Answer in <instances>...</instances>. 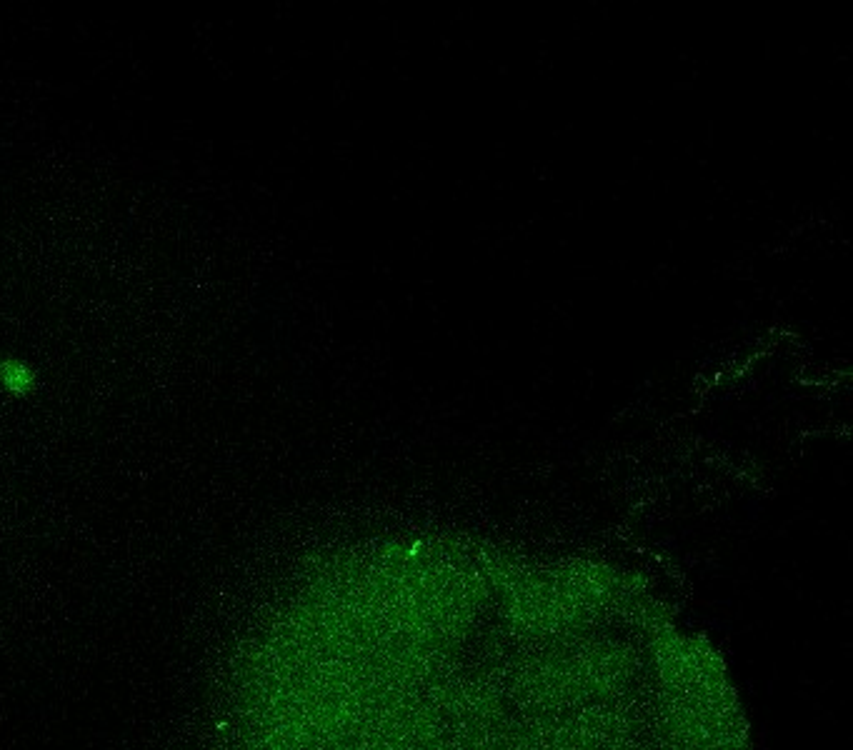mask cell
I'll use <instances>...</instances> for the list:
<instances>
[{"instance_id": "cell-1", "label": "cell", "mask_w": 853, "mask_h": 750, "mask_svg": "<svg viewBox=\"0 0 853 750\" xmlns=\"http://www.w3.org/2000/svg\"><path fill=\"white\" fill-rule=\"evenodd\" d=\"M38 385V375L26 360L3 358L0 360V388L11 395H28Z\"/></svg>"}]
</instances>
